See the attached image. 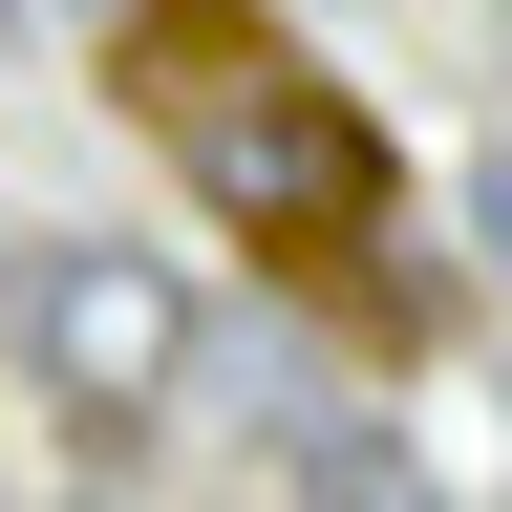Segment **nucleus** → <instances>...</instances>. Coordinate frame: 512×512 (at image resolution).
<instances>
[{
	"instance_id": "2",
	"label": "nucleus",
	"mask_w": 512,
	"mask_h": 512,
	"mask_svg": "<svg viewBox=\"0 0 512 512\" xmlns=\"http://www.w3.org/2000/svg\"><path fill=\"white\" fill-rule=\"evenodd\" d=\"M0 320H22V384L64 427H171L192 363H214V320H192V278L150 235H43L22 278H0Z\"/></svg>"
},
{
	"instance_id": "4",
	"label": "nucleus",
	"mask_w": 512,
	"mask_h": 512,
	"mask_svg": "<svg viewBox=\"0 0 512 512\" xmlns=\"http://www.w3.org/2000/svg\"><path fill=\"white\" fill-rule=\"evenodd\" d=\"M470 235H491V278H512V150H491V171H470Z\"/></svg>"
},
{
	"instance_id": "6",
	"label": "nucleus",
	"mask_w": 512,
	"mask_h": 512,
	"mask_svg": "<svg viewBox=\"0 0 512 512\" xmlns=\"http://www.w3.org/2000/svg\"><path fill=\"white\" fill-rule=\"evenodd\" d=\"M43 512H107V491H43Z\"/></svg>"
},
{
	"instance_id": "1",
	"label": "nucleus",
	"mask_w": 512,
	"mask_h": 512,
	"mask_svg": "<svg viewBox=\"0 0 512 512\" xmlns=\"http://www.w3.org/2000/svg\"><path fill=\"white\" fill-rule=\"evenodd\" d=\"M128 107L192 150V192H214L235 235L320 256V278L384 235V128L320 86V64L256 22V0H128Z\"/></svg>"
},
{
	"instance_id": "5",
	"label": "nucleus",
	"mask_w": 512,
	"mask_h": 512,
	"mask_svg": "<svg viewBox=\"0 0 512 512\" xmlns=\"http://www.w3.org/2000/svg\"><path fill=\"white\" fill-rule=\"evenodd\" d=\"M22 22H43V0H0V43H22Z\"/></svg>"
},
{
	"instance_id": "3",
	"label": "nucleus",
	"mask_w": 512,
	"mask_h": 512,
	"mask_svg": "<svg viewBox=\"0 0 512 512\" xmlns=\"http://www.w3.org/2000/svg\"><path fill=\"white\" fill-rule=\"evenodd\" d=\"M278 470H299V512H448L427 448H406V427H363V406H320V384L278 406Z\"/></svg>"
}]
</instances>
